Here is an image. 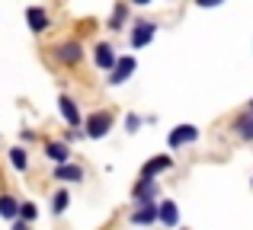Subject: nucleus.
Segmentation results:
<instances>
[{
    "mask_svg": "<svg viewBox=\"0 0 253 230\" xmlns=\"http://www.w3.org/2000/svg\"><path fill=\"white\" fill-rule=\"evenodd\" d=\"M19 205H23V201H16L13 195H0V218L3 221H19Z\"/></svg>",
    "mask_w": 253,
    "mask_h": 230,
    "instance_id": "nucleus-15",
    "label": "nucleus"
},
{
    "mask_svg": "<svg viewBox=\"0 0 253 230\" xmlns=\"http://www.w3.org/2000/svg\"><path fill=\"white\" fill-rule=\"evenodd\" d=\"M128 221L135 227H151L161 221V201H148V205H135V211L128 214Z\"/></svg>",
    "mask_w": 253,
    "mask_h": 230,
    "instance_id": "nucleus-3",
    "label": "nucleus"
},
{
    "mask_svg": "<svg viewBox=\"0 0 253 230\" xmlns=\"http://www.w3.org/2000/svg\"><path fill=\"white\" fill-rule=\"evenodd\" d=\"M55 58H58L61 64H68V67L81 64V61H84V48H81V42H61V45H58V51H55Z\"/></svg>",
    "mask_w": 253,
    "mask_h": 230,
    "instance_id": "nucleus-9",
    "label": "nucleus"
},
{
    "mask_svg": "<svg viewBox=\"0 0 253 230\" xmlns=\"http://www.w3.org/2000/svg\"><path fill=\"white\" fill-rule=\"evenodd\" d=\"M135 67H138V61L131 55H125V58H119V64H116V70L109 74V87H122L125 80H128L131 74H135Z\"/></svg>",
    "mask_w": 253,
    "mask_h": 230,
    "instance_id": "nucleus-8",
    "label": "nucleus"
},
{
    "mask_svg": "<svg viewBox=\"0 0 253 230\" xmlns=\"http://www.w3.org/2000/svg\"><path fill=\"white\" fill-rule=\"evenodd\" d=\"M93 64H96L99 70H116V64H119V55H116V48H112L109 42H96V48H93Z\"/></svg>",
    "mask_w": 253,
    "mask_h": 230,
    "instance_id": "nucleus-6",
    "label": "nucleus"
},
{
    "mask_svg": "<svg viewBox=\"0 0 253 230\" xmlns=\"http://www.w3.org/2000/svg\"><path fill=\"white\" fill-rule=\"evenodd\" d=\"M196 141H199V128H196V125H176V128L167 134V147L170 150H179V147L196 144Z\"/></svg>",
    "mask_w": 253,
    "mask_h": 230,
    "instance_id": "nucleus-5",
    "label": "nucleus"
},
{
    "mask_svg": "<svg viewBox=\"0 0 253 230\" xmlns=\"http://www.w3.org/2000/svg\"><path fill=\"white\" fill-rule=\"evenodd\" d=\"M157 35V23H151V19H138L135 26H131V35H128V45L131 48H144V45H151Z\"/></svg>",
    "mask_w": 253,
    "mask_h": 230,
    "instance_id": "nucleus-2",
    "label": "nucleus"
},
{
    "mask_svg": "<svg viewBox=\"0 0 253 230\" xmlns=\"http://www.w3.org/2000/svg\"><path fill=\"white\" fill-rule=\"evenodd\" d=\"M141 125H144V118L138 115V112H128V115H125V131H128V134H135Z\"/></svg>",
    "mask_w": 253,
    "mask_h": 230,
    "instance_id": "nucleus-21",
    "label": "nucleus"
},
{
    "mask_svg": "<svg viewBox=\"0 0 253 230\" xmlns=\"http://www.w3.org/2000/svg\"><path fill=\"white\" fill-rule=\"evenodd\" d=\"M58 109H61L64 122H68L71 128H84V122H86V118L81 115V106H77V102L71 99L68 93H61V96H58Z\"/></svg>",
    "mask_w": 253,
    "mask_h": 230,
    "instance_id": "nucleus-7",
    "label": "nucleus"
},
{
    "mask_svg": "<svg viewBox=\"0 0 253 230\" xmlns=\"http://www.w3.org/2000/svg\"><path fill=\"white\" fill-rule=\"evenodd\" d=\"M170 166H173V160H170L167 154H161V157H151V160L141 166V179H157V176H161L164 169H170Z\"/></svg>",
    "mask_w": 253,
    "mask_h": 230,
    "instance_id": "nucleus-12",
    "label": "nucleus"
},
{
    "mask_svg": "<svg viewBox=\"0 0 253 230\" xmlns=\"http://www.w3.org/2000/svg\"><path fill=\"white\" fill-rule=\"evenodd\" d=\"M161 224L173 230L179 224V208H176V201H161Z\"/></svg>",
    "mask_w": 253,
    "mask_h": 230,
    "instance_id": "nucleus-16",
    "label": "nucleus"
},
{
    "mask_svg": "<svg viewBox=\"0 0 253 230\" xmlns=\"http://www.w3.org/2000/svg\"><path fill=\"white\" fill-rule=\"evenodd\" d=\"M109 131H112V115L109 112H93V115H86V122H84V134L86 137L99 141V137H106Z\"/></svg>",
    "mask_w": 253,
    "mask_h": 230,
    "instance_id": "nucleus-1",
    "label": "nucleus"
},
{
    "mask_svg": "<svg viewBox=\"0 0 253 230\" xmlns=\"http://www.w3.org/2000/svg\"><path fill=\"white\" fill-rule=\"evenodd\" d=\"M51 179H58V182H84V169L77 166V163H64V166H55Z\"/></svg>",
    "mask_w": 253,
    "mask_h": 230,
    "instance_id": "nucleus-14",
    "label": "nucleus"
},
{
    "mask_svg": "<svg viewBox=\"0 0 253 230\" xmlns=\"http://www.w3.org/2000/svg\"><path fill=\"white\" fill-rule=\"evenodd\" d=\"M45 157H48L55 166H64V163H71V147L64 141H48L45 144Z\"/></svg>",
    "mask_w": 253,
    "mask_h": 230,
    "instance_id": "nucleus-11",
    "label": "nucleus"
},
{
    "mask_svg": "<svg viewBox=\"0 0 253 230\" xmlns=\"http://www.w3.org/2000/svg\"><path fill=\"white\" fill-rule=\"evenodd\" d=\"M128 3H135V6H148L151 0H128Z\"/></svg>",
    "mask_w": 253,
    "mask_h": 230,
    "instance_id": "nucleus-24",
    "label": "nucleus"
},
{
    "mask_svg": "<svg viewBox=\"0 0 253 230\" xmlns=\"http://www.w3.org/2000/svg\"><path fill=\"white\" fill-rule=\"evenodd\" d=\"M157 198H161V186L154 179H141L138 176V182L131 186V201L135 205H148V201H157Z\"/></svg>",
    "mask_w": 253,
    "mask_h": 230,
    "instance_id": "nucleus-4",
    "label": "nucleus"
},
{
    "mask_svg": "<svg viewBox=\"0 0 253 230\" xmlns=\"http://www.w3.org/2000/svg\"><path fill=\"white\" fill-rule=\"evenodd\" d=\"M13 230H29V224L26 221H13Z\"/></svg>",
    "mask_w": 253,
    "mask_h": 230,
    "instance_id": "nucleus-23",
    "label": "nucleus"
},
{
    "mask_svg": "<svg viewBox=\"0 0 253 230\" xmlns=\"http://www.w3.org/2000/svg\"><path fill=\"white\" fill-rule=\"evenodd\" d=\"M26 26H29L36 35H42V32L51 26V19H48V13H45L42 6H26Z\"/></svg>",
    "mask_w": 253,
    "mask_h": 230,
    "instance_id": "nucleus-10",
    "label": "nucleus"
},
{
    "mask_svg": "<svg viewBox=\"0 0 253 230\" xmlns=\"http://www.w3.org/2000/svg\"><path fill=\"white\" fill-rule=\"evenodd\" d=\"M36 218H39V208H36V201H23V205H19V221L32 224Z\"/></svg>",
    "mask_w": 253,
    "mask_h": 230,
    "instance_id": "nucleus-20",
    "label": "nucleus"
},
{
    "mask_svg": "<svg viewBox=\"0 0 253 230\" xmlns=\"http://www.w3.org/2000/svg\"><path fill=\"white\" fill-rule=\"evenodd\" d=\"M125 19H128V3H116V10H112V16H109V29L119 32L125 26Z\"/></svg>",
    "mask_w": 253,
    "mask_h": 230,
    "instance_id": "nucleus-17",
    "label": "nucleus"
},
{
    "mask_svg": "<svg viewBox=\"0 0 253 230\" xmlns=\"http://www.w3.org/2000/svg\"><path fill=\"white\" fill-rule=\"evenodd\" d=\"M10 163H13L16 173H26V169H29V154H26L23 147H13L10 150Z\"/></svg>",
    "mask_w": 253,
    "mask_h": 230,
    "instance_id": "nucleus-19",
    "label": "nucleus"
},
{
    "mask_svg": "<svg viewBox=\"0 0 253 230\" xmlns=\"http://www.w3.org/2000/svg\"><path fill=\"white\" fill-rule=\"evenodd\" d=\"M68 205H71L68 189H58V192L51 195V214H64V211H68Z\"/></svg>",
    "mask_w": 253,
    "mask_h": 230,
    "instance_id": "nucleus-18",
    "label": "nucleus"
},
{
    "mask_svg": "<svg viewBox=\"0 0 253 230\" xmlns=\"http://www.w3.org/2000/svg\"><path fill=\"white\" fill-rule=\"evenodd\" d=\"M247 112H253V99H250V106H247Z\"/></svg>",
    "mask_w": 253,
    "mask_h": 230,
    "instance_id": "nucleus-25",
    "label": "nucleus"
},
{
    "mask_svg": "<svg viewBox=\"0 0 253 230\" xmlns=\"http://www.w3.org/2000/svg\"><path fill=\"white\" fill-rule=\"evenodd\" d=\"M231 131H234L241 141H253V112H241L231 122Z\"/></svg>",
    "mask_w": 253,
    "mask_h": 230,
    "instance_id": "nucleus-13",
    "label": "nucleus"
},
{
    "mask_svg": "<svg viewBox=\"0 0 253 230\" xmlns=\"http://www.w3.org/2000/svg\"><path fill=\"white\" fill-rule=\"evenodd\" d=\"M224 0H196V6H202V10H211V6H221Z\"/></svg>",
    "mask_w": 253,
    "mask_h": 230,
    "instance_id": "nucleus-22",
    "label": "nucleus"
}]
</instances>
